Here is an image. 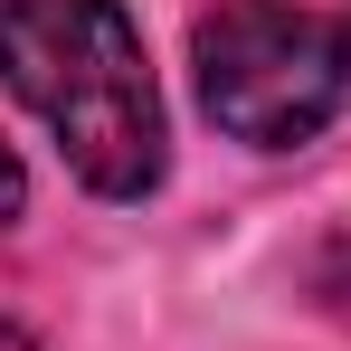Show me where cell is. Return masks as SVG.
<instances>
[{"label":"cell","instance_id":"obj_1","mask_svg":"<svg viewBox=\"0 0 351 351\" xmlns=\"http://www.w3.org/2000/svg\"><path fill=\"white\" fill-rule=\"evenodd\" d=\"M0 86L58 133L95 199H143L162 180V95L123 0H0Z\"/></svg>","mask_w":351,"mask_h":351},{"label":"cell","instance_id":"obj_3","mask_svg":"<svg viewBox=\"0 0 351 351\" xmlns=\"http://www.w3.org/2000/svg\"><path fill=\"white\" fill-rule=\"evenodd\" d=\"M19 199H29V171H19V152H10V143H0V228H10V219H19Z\"/></svg>","mask_w":351,"mask_h":351},{"label":"cell","instance_id":"obj_2","mask_svg":"<svg viewBox=\"0 0 351 351\" xmlns=\"http://www.w3.org/2000/svg\"><path fill=\"white\" fill-rule=\"evenodd\" d=\"M190 66H199V105L228 143L294 152L351 95V19L313 0H219L190 29Z\"/></svg>","mask_w":351,"mask_h":351},{"label":"cell","instance_id":"obj_5","mask_svg":"<svg viewBox=\"0 0 351 351\" xmlns=\"http://www.w3.org/2000/svg\"><path fill=\"white\" fill-rule=\"evenodd\" d=\"M0 351H38V342H29V332H19V323H0Z\"/></svg>","mask_w":351,"mask_h":351},{"label":"cell","instance_id":"obj_4","mask_svg":"<svg viewBox=\"0 0 351 351\" xmlns=\"http://www.w3.org/2000/svg\"><path fill=\"white\" fill-rule=\"evenodd\" d=\"M323 304L351 323V247H332V266H323Z\"/></svg>","mask_w":351,"mask_h":351}]
</instances>
